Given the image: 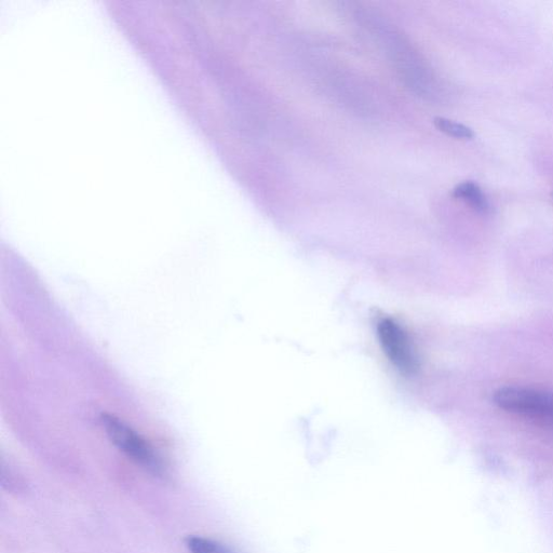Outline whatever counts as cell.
<instances>
[{"label": "cell", "instance_id": "cell-4", "mask_svg": "<svg viewBox=\"0 0 553 553\" xmlns=\"http://www.w3.org/2000/svg\"><path fill=\"white\" fill-rule=\"evenodd\" d=\"M452 195L456 199L464 200L472 209L480 213L488 212L490 209L487 197L484 196L479 185L474 182L458 184Z\"/></svg>", "mask_w": 553, "mask_h": 553}, {"label": "cell", "instance_id": "cell-2", "mask_svg": "<svg viewBox=\"0 0 553 553\" xmlns=\"http://www.w3.org/2000/svg\"><path fill=\"white\" fill-rule=\"evenodd\" d=\"M493 400L498 408L553 428V394L547 391L505 387L496 391Z\"/></svg>", "mask_w": 553, "mask_h": 553}, {"label": "cell", "instance_id": "cell-3", "mask_svg": "<svg viewBox=\"0 0 553 553\" xmlns=\"http://www.w3.org/2000/svg\"><path fill=\"white\" fill-rule=\"evenodd\" d=\"M377 336L391 363L403 374L413 375L420 362L406 331L393 319L383 318L377 322Z\"/></svg>", "mask_w": 553, "mask_h": 553}, {"label": "cell", "instance_id": "cell-1", "mask_svg": "<svg viewBox=\"0 0 553 553\" xmlns=\"http://www.w3.org/2000/svg\"><path fill=\"white\" fill-rule=\"evenodd\" d=\"M101 423L107 437L130 460L155 477L165 478L167 476V468L163 458L156 452L153 445L136 430L111 414H103Z\"/></svg>", "mask_w": 553, "mask_h": 553}, {"label": "cell", "instance_id": "cell-6", "mask_svg": "<svg viewBox=\"0 0 553 553\" xmlns=\"http://www.w3.org/2000/svg\"><path fill=\"white\" fill-rule=\"evenodd\" d=\"M434 124L441 132L455 139L470 140L475 137L474 131L470 128L447 118L436 117Z\"/></svg>", "mask_w": 553, "mask_h": 553}, {"label": "cell", "instance_id": "cell-5", "mask_svg": "<svg viewBox=\"0 0 553 553\" xmlns=\"http://www.w3.org/2000/svg\"><path fill=\"white\" fill-rule=\"evenodd\" d=\"M185 544L192 553H235L223 544L200 536H188Z\"/></svg>", "mask_w": 553, "mask_h": 553}]
</instances>
